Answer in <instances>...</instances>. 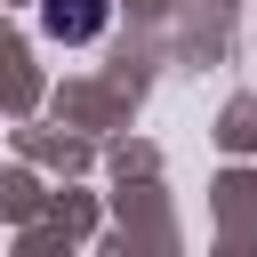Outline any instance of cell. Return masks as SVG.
<instances>
[{
  "instance_id": "obj_1",
  "label": "cell",
  "mask_w": 257,
  "mask_h": 257,
  "mask_svg": "<svg viewBox=\"0 0 257 257\" xmlns=\"http://www.w3.org/2000/svg\"><path fill=\"white\" fill-rule=\"evenodd\" d=\"M40 24H48V40H96L104 24H112V0H40Z\"/></svg>"
}]
</instances>
